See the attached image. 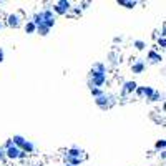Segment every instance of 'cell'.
Wrapping results in <instances>:
<instances>
[{"label":"cell","mask_w":166,"mask_h":166,"mask_svg":"<svg viewBox=\"0 0 166 166\" xmlns=\"http://www.w3.org/2000/svg\"><path fill=\"white\" fill-rule=\"evenodd\" d=\"M148 60H150V62H153V63H156V62H161V60H163V57H161L160 53H156L155 50H150V52H148Z\"/></svg>","instance_id":"9"},{"label":"cell","mask_w":166,"mask_h":166,"mask_svg":"<svg viewBox=\"0 0 166 166\" xmlns=\"http://www.w3.org/2000/svg\"><path fill=\"white\" fill-rule=\"evenodd\" d=\"M33 150H35V145H33L32 141H28V140L25 141V145L22 146V151L27 153V155H28V153H33Z\"/></svg>","instance_id":"12"},{"label":"cell","mask_w":166,"mask_h":166,"mask_svg":"<svg viewBox=\"0 0 166 166\" xmlns=\"http://www.w3.org/2000/svg\"><path fill=\"white\" fill-rule=\"evenodd\" d=\"M161 158H163V160H166V151H161Z\"/></svg>","instance_id":"27"},{"label":"cell","mask_w":166,"mask_h":166,"mask_svg":"<svg viewBox=\"0 0 166 166\" xmlns=\"http://www.w3.org/2000/svg\"><path fill=\"white\" fill-rule=\"evenodd\" d=\"M91 78L93 77H100V75H106V68H105L103 63H95L93 68H91V72H90Z\"/></svg>","instance_id":"5"},{"label":"cell","mask_w":166,"mask_h":166,"mask_svg":"<svg viewBox=\"0 0 166 166\" xmlns=\"http://www.w3.org/2000/svg\"><path fill=\"white\" fill-rule=\"evenodd\" d=\"M138 90V83L133 82V80H128V82L123 83V88H121V96H126L130 93H135Z\"/></svg>","instance_id":"2"},{"label":"cell","mask_w":166,"mask_h":166,"mask_svg":"<svg viewBox=\"0 0 166 166\" xmlns=\"http://www.w3.org/2000/svg\"><path fill=\"white\" fill-rule=\"evenodd\" d=\"M91 95H93L95 98H100V96H103V90L101 88H91Z\"/></svg>","instance_id":"19"},{"label":"cell","mask_w":166,"mask_h":166,"mask_svg":"<svg viewBox=\"0 0 166 166\" xmlns=\"http://www.w3.org/2000/svg\"><path fill=\"white\" fill-rule=\"evenodd\" d=\"M110 100V96H106V95H103V96H100V98H96L95 100V103L98 105V106H101V108H108V101Z\"/></svg>","instance_id":"10"},{"label":"cell","mask_w":166,"mask_h":166,"mask_svg":"<svg viewBox=\"0 0 166 166\" xmlns=\"http://www.w3.org/2000/svg\"><path fill=\"white\" fill-rule=\"evenodd\" d=\"M37 28H38V27H37L32 20H27L25 25H23V30H25V33H28V35H30V33H35Z\"/></svg>","instance_id":"8"},{"label":"cell","mask_w":166,"mask_h":166,"mask_svg":"<svg viewBox=\"0 0 166 166\" xmlns=\"http://www.w3.org/2000/svg\"><path fill=\"white\" fill-rule=\"evenodd\" d=\"M5 158H7V156H5V150L0 146V160H5Z\"/></svg>","instance_id":"23"},{"label":"cell","mask_w":166,"mask_h":166,"mask_svg":"<svg viewBox=\"0 0 166 166\" xmlns=\"http://www.w3.org/2000/svg\"><path fill=\"white\" fill-rule=\"evenodd\" d=\"M2 27H4V25H2V22H0V30H2Z\"/></svg>","instance_id":"29"},{"label":"cell","mask_w":166,"mask_h":166,"mask_svg":"<svg viewBox=\"0 0 166 166\" xmlns=\"http://www.w3.org/2000/svg\"><path fill=\"white\" fill-rule=\"evenodd\" d=\"M160 33H161V37H163V38H166V23L163 25V30H161Z\"/></svg>","instance_id":"24"},{"label":"cell","mask_w":166,"mask_h":166,"mask_svg":"<svg viewBox=\"0 0 166 166\" xmlns=\"http://www.w3.org/2000/svg\"><path fill=\"white\" fill-rule=\"evenodd\" d=\"M145 88L146 87H138V90H136L135 93L138 95V96H145Z\"/></svg>","instance_id":"20"},{"label":"cell","mask_w":166,"mask_h":166,"mask_svg":"<svg viewBox=\"0 0 166 166\" xmlns=\"http://www.w3.org/2000/svg\"><path fill=\"white\" fill-rule=\"evenodd\" d=\"M161 96H163V95H161V93H158V91H156V93L153 95V98H151L150 101H158V98H161Z\"/></svg>","instance_id":"22"},{"label":"cell","mask_w":166,"mask_h":166,"mask_svg":"<svg viewBox=\"0 0 166 166\" xmlns=\"http://www.w3.org/2000/svg\"><path fill=\"white\" fill-rule=\"evenodd\" d=\"M163 111H166V101L163 103Z\"/></svg>","instance_id":"28"},{"label":"cell","mask_w":166,"mask_h":166,"mask_svg":"<svg viewBox=\"0 0 166 166\" xmlns=\"http://www.w3.org/2000/svg\"><path fill=\"white\" fill-rule=\"evenodd\" d=\"M5 156L8 158V160H20V156H22V150H20V148H17V146L13 145L12 148L5 150Z\"/></svg>","instance_id":"4"},{"label":"cell","mask_w":166,"mask_h":166,"mask_svg":"<svg viewBox=\"0 0 166 166\" xmlns=\"http://www.w3.org/2000/svg\"><path fill=\"white\" fill-rule=\"evenodd\" d=\"M12 140H13V145L17 146V148H20L22 150V146L25 145V138H23V136H20V135H13V138H12Z\"/></svg>","instance_id":"11"},{"label":"cell","mask_w":166,"mask_h":166,"mask_svg":"<svg viewBox=\"0 0 166 166\" xmlns=\"http://www.w3.org/2000/svg\"><path fill=\"white\" fill-rule=\"evenodd\" d=\"M7 25L8 27H13V28H18L22 25V18H20V13H10L7 17Z\"/></svg>","instance_id":"3"},{"label":"cell","mask_w":166,"mask_h":166,"mask_svg":"<svg viewBox=\"0 0 166 166\" xmlns=\"http://www.w3.org/2000/svg\"><path fill=\"white\" fill-rule=\"evenodd\" d=\"M155 93H156V90L151 88V87H146V88H145V96H146V100H151Z\"/></svg>","instance_id":"15"},{"label":"cell","mask_w":166,"mask_h":166,"mask_svg":"<svg viewBox=\"0 0 166 166\" xmlns=\"http://www.w3.org/2000/svg\"><path fill=\"white\" fill-rule=\"evenodd\" d=\"M83 153H85V151H83L82 148L73 146V148H70V150L67 151V156H70V158H80V156H83Z\"/></svg>","instance_id":"7"},{"label":"cell","mask_w":166,"mask_h":166,"mask_svg":"<svg viewBox=\"0 0 166 166\" xmlns=\"http://www.w3.org/2000/svg\"><path fill=\"white\" fill-rule=\"evenodd\" d=\"M67 163L72 166H77V165H82V158H70L67 156Z\"/></svg>","instance_id":"16"},{"label":"cell","mask_w":166,"mask_h":166,"mask_svg":"<svg viewBox=\"0 0 166 166\" xmlns=\"http://www.w3.org/2000/svg\"><path fill=\"white\" fill-rule=\"evenodd\" d=\"M158 45H160L161 48H166V38L160 37V38H158Z\"/></svg>","instance_id":"21"},{"label":"cell","mask_w":166,"mask_h":166,"mask_svg":"<svg viewBox=\"0 0 166 166\" xmlns=\"http://www.w3.org/2000/svg\"><path fill=\"white\" fill-rule=\"evenodd\" d=\"M145 62L143 60H136V62H133V65H131V72L136 73V75H140V73L145 72Z\"/></svg>","instance_id":"6"},{"label":"cell","mask_w":166,"mask_h":166,"mask_svg":"<svg viewBox=\"0 0 166 166\" xmlns=\"http://www.w3.org/2000/svg\"><path fill=\"white\" fill-rule=\"evenodd\" d=\"M48 32H50V28H48V27L45 25V23H42V25L38 27V28H37V33H40L42 37H45V35H48Z\"/></svg>","instance_id":"14"},{"label":"cell","mask_w":166,"mask_h":166,"mask_svg":"<svg viewBox=\"0 0 166 166\" xmlns=\"http://www.w3.org/2000/svg\"><path fill=\"white\" fill-rule=\"evenodd\" d=\"M0 63H2V60H0Z\"/></svg>","instance_id":"31"},{"label":"cell","mask_w":166,"mask_h":166,"mask_svg":"<svg viewBox=\"0 0 166 166\" xmlns=\"http://www.w3.org/2000/svg\"><path fill=\"white\" fill-rule=\"evenodd\" d=\"M116 4H118V5H123L124 8H135L136 7V2H126V0H118Z\"/></svg>","instance_id":"13"},{"label":"cell","mask_w":166,"mask_h":166,"mask_svg":"<svg viewBox=\"0 0 166 166\" xmlns=\"http://www.w3.org/2000/svg\"><path fill=\"white\" fill-rule=\"evenodd\" d=\"M70 8H73V7H72V4H70V2H67V0H58L57 4L53 5V12H55V13H58V15L67 13Z\"/></svg>","instance_id":"1"},{"label":"cell","mask_w":166,"mask_h":166,"mask_svg":"<svg viewBox=\"0 0 166 166\" xmlns=\"http://www.w3.org/2000/svg\"><path fill=\"white\" fill-rule=\"evenodd\" d=\"M4 57H5V53H4V50H2V48H0V60H2V62H4Z\"/></svg>","instance_id":"25"},{"label":"cell","mask_w":166,"mask_h":166,"mask_svg":"<svg viewBox=\"0 0 166 166\" xmlns=\"http://www.w3.org/2000/svg\"><path fill=\"white\" fill-rule=\"evenodd\" d=\"M88 5H90L88 2H83V4H82V8H88Z\"/></svg>","instance_id":"26"},{"label":"cell","mask_w":166,"mask_h":166,"mask_svg":"<svg viewBox=\"0 0 166 166\" xmlns=\"http://www.w3.org/2000/svg\"><path fill=\"white\" fill-rule=\"evenodd\" d=\"M155 148H156V150H166V140H158V141H156V143H155Z\"/></svg>","instance_id":"18"},{"label":"cell","mask_w":166,"mask_h":166,"mask_svg":"<svg viewBox=\"0 0 166 166\" xmlns=\"http://www.w3.org/2000/svg\"><path fill=\"white\" fill-rule=\"evenodd\" d=\"M65 166H72V165H68V163H67V165H65Z\"/></svg>","instance_id":"30"},{"label":"cell","mask_w":166,"mask_h":166,"mask_svg":"<svg viewBox=\"0 0 166 166\" xmlns=\"http://www.w3.org/2000/svg\"><path fill=\"white\" fill-rule=\"evenodd\" d=\"M133 47H135L136 50H145L146 43L143 40H135V42H133Z\"/></svg>","instance_id":"17"}]
</instances>
